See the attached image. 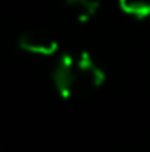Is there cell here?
I'll use <instances>...</instances> for the list:
<instances>
[{"mask_svg": "<svg viewBox=\"0 0 150 152\" xmlns=\"http://www.w3.org/2000/svg\"><path fill=\"white\" fill-rule=\"evenodd\" d=\"M66 7L76 21L87 23L97 14L99 2L97 0H66Z\"/></svg>", "mask_w": 150, "mask_h": 152, "instance_id": "277c9868", "label": "cell"}, {"mask_svg": "<svg viewBox=\"0 0 150 152\" xmlns=\"http://www.w3.org/2000/svg\"><path fill=\"white\" fill-rule=\"evenodd\" d=\"M76 69H78V80L88 85L90 88H99L106 81L104 69L88 51H79L76 55Z\"/></svg>", "mask_w": 150, "mask_h": 152, "instance_id": "3957f363", "label": "cell"}, {"mask_svg": "<svg viewBox=\"0 0 150 152\" xmlns=\"http://www.w3.org/2000/svg\"><path fill=\"white\" fill-rule=\"evenodd\" d=\"M18 46L21 51L37 55V57H51L58 51V41L44 30H27L18 39Z\"/></svg>", "mask_w": 150, "mask_h": 152, "instance_id": "7a4b0ae2", "label": "cell"}, {"mask_svg": "<svg viewBox=\"0 0 150 152\" xmlns=\"http://www.w3.org/2000/svg\"><path fill=\"white\" fill-rule=\"evenodd\" d=\"M122 12L136 20L150 18V0H118Z\"/></svg>", "mask_w": 150, "mask_h": 152, "instance_id": "5b68a950", "label": "cell"}, {"mask_svg": "<svg viewBox=\"0 0 150 152\" xmlns=\"http://www.w3.org/2000/svg\"><path fill=\"white\" fill-rule=\"evenodd\" d=\"M53 87L58 92L60 97L69 99L76 92V87L79 83L78 69H76V57L73 53H64L55 64V69L51 73Z\"/></svg>", "mask_w": 150, "mask_h": 152, "instance_id": "6da1fadb", "label": "cell"}]
</instances>
